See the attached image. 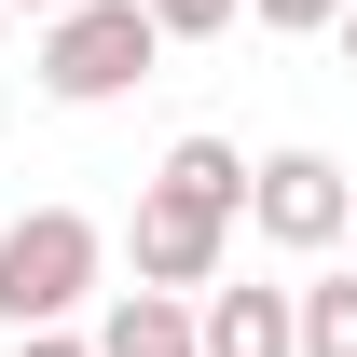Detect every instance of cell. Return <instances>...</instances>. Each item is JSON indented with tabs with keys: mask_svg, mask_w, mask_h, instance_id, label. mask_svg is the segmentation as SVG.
<instances>
[{
	"mask_svg": "<svg viewBox=\"0 0 357 357\" xmlns=\"http://www.w3.org/2000/svg\"><path fill=\"white\" fill-rule=\"evenodd\" d=\"M192 344L206 357H303V289H261V275H206L192 289Z\"/></svg>",
	"mask_w": 357,
	"mask_h": 357,
	"instance_id": "cell-5",
	"label": "cell"
},
{
	"mask_svg": "<svg viewBox=\"0 0 357 357\" xmlns=\"http://www.w3.org/2000/svg\"><path fill=\"white\" fill-rule=\"evenodd\" d=\"M14 14H69V0H14Z\"/></svg>",
	"mask_w": 357,
	"mask_h": 357,
	"instance_id": "cell-13",
	"label": "cell"
},
{
	"mask_svg": "<svg viewBox=\"0 0 357 357\" xmlns=\"http://www.w3.org/2000/svg\"><path fill=\"white\" fill-rule=\"evenodd\" d=\"M96 357H206V344H192V289H110Z\"/></svg>",
	"mask_w": 357,
	"mask_h": 357,
	"instance_id": "cell-6",
	"label": "cell"
},
{
	"mask_svg": "<svg viewBox=\"0 0 357 357\" xmlns=\"http://www.w3.org/2000/svg\"><path fill=\"white\" fill-rule=\"evenodd\" d=\"M124 248H137V289H206V275L234 261V220L151 178V192H137V220H124Z\"/></svg>",
	"mask_w": 357,
	"mask_h": 357,
	"instance_id": "cell-4",
	"label": "cell"
},
{
	"mask_svg": "<svg viewBox=\"0 0 357 357\" xmlns=\"http://www.w3.org/2000/svg\"><path fill=\"white\" fill-rule=\"evenodd\" d=\"M165 192H192V206H220V220H248V151H234L220 124H192V137H165Z\"/></svg>",
	"mask_w": 357,
	"mask_h": 357,
	"instance_id": "cell-7",
	"label": "cell"
},
{
	"mask_svg": "<svg viewBox=\"0 0 357 357\" xmlns=\"http://www.w3.org/2000/svg\"><path fill=\"white\" fill-rule=\"evenodd\" d=\"M330 42H344V69H357V0H344V14H330Z\"/></svg>",
	"mask_w": 357,
	"mask_h": 357,
	"instance_id": "cell-12",
	"label": "cell"
},
{
	"mask_svg": "<svg viewBox=\"0 0 357 357\" xmlns=\"http://www.w3.org/2000/svg\"><path fill=\"white\" fill-rule=\"evenodd\" d=\"M248 234L289 248V261L344 248V234H357V178L330 165V151H261V165H248Z\"/></svg>",
	"mask_w": 357,
	"mask_h": 357,
	"instance_id": "cell-3",
	"label": "cell"
},
{
	"mask_svg": "<svg viewBox=\"0 0 357 357\" xmlns=\"http://www.w3.org/2000/svg\"><path fill=\"white\" fill-rule=\"evenodd\" d=\"M14 357H96V330H69V316H55V330H14Z\"/></svg>",
	"mask_w": 357,
	"mask_h": 357,
	"instance_id": "cell-11",
	"label": "cell"
},
{
	"mask_svg": "<svg viewBox=\"0 0 357 357\" xmlns=\"http://www.w3.org/2000/svg\"><path fill=\"white\" fill-rule=\"evenodd\" d=\"M234 14H248V0H151V28H165V42H220Z\"/></svg>",
	"mask_w": 357,
	"mask_h": 357,
	"instance_id": "cell-9",
	"label": "cell"
},
{
	"mask_svg": "<svg viewBox=\"0 0 357 357\" xmlns=\"http://www.w3.org/2000/svg\"><path fill=\"white\" fill-rule=\"evenodd\" d=\"M96 275H110V234H96L83 206H14V220H0V330L83 316Z\"/></svg>",
	"mask_w": 357,
	"mask_h": 357,
	"instance_id": "cell-1",
	"label": "cell"
},
{
	"mask_svg": "<svg viewBox=\"0 0 357 357\" xmlns=\"http://www.w3.org/2000/svg\"><path fill=\"white\" fill-rule=\"evenodd\" d=\"M248 14H261L275 42H316V28H330V14H344V0H248Z\"/></svg>",
	"mask_w": 357,
	"mask_h": 357,
	"instance_id": "cell-10",
	"label": "cell"
},
{
	"mask_svg": "<svg viewBox=\"0 0 357 357\" xmlns=\"http://www.w3.org/2000/svg\"><path fill=\"white\" fill-rule=\"evenodd\" d=\"M151 55H165L151 0H69V14H42V96H55V110H110V96H137Z\"/></svg>",
	"mask_w": 357,
	"mask_h": 357,
	"instance_id": "cell-2",
	"label": "cell"
},
{
	"mask_svg": "<svg viewBox=\"0 0 357 357\" xmlns=\"http://www.w3.org/2000/svg\"><path fill=\"white\" fill-rule=\"evenodd\" d=\"M303 357H357V275H316L303 289Z\"/></svg>",
	"mask_w": 357,
	"mask_h": 357,
	"instance_id": "cell-8",
	"label": "cell"
}]
</instances>
